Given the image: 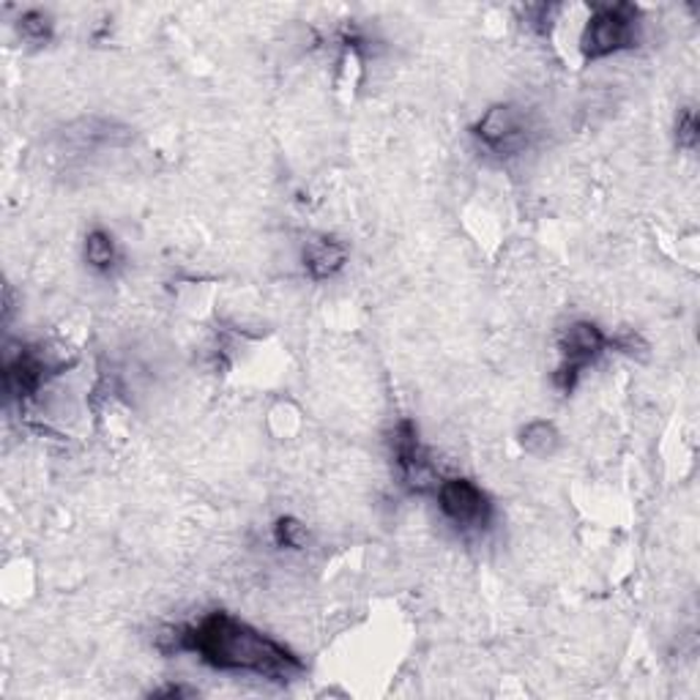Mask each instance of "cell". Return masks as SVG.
<instances>
[{
	"label": "cell",
	"mask_w": 700,
	"mask_h": 700,
	"mask_svg": "<svg viewBox=\"0 0 700 700\" xmlns=\"http://www.w3.org/2000/svg\"><path fill=\"white\" fill-rule=\"evenodd\" d=\"M391 446H395V460L402 470V481L411 487L413 492L438 490L441 479L435 474L433 460H430L427 449L419 441V430L411 419H402L391 435Z\"/></svg>",
	"instance_id": "5b68a950"
},
{
	"label": "cell",
	"mask_w": 700,
	"mask_h": 700,
	"mask_svg": "<svg viewBox=\"0 0 700 700\" xmlns=\"http://www.w3.org/2000/svg\"><path fill=\"white\" fill-rule=\"evenodd\" d=\"M167 652L198 654L216 670L255 674L271 681H288L304 674V663L293 652L233 619L231 613H211L198 626L178 630Z\"/></svg>",
	"instance_id": "6da1fadb"
},
{
	"label": "cell",
	"mask_w": 700,
	"mask_h": 700,
	"mask_svg": "<svg viewBox=\"0 0 700 700\" xmlns=\"http://www.w3.org/2000/svg\"><path fill=\"white\" fill-rule=\"evenodd\" d=\"M86 260L97 271H110L118 260L115 238L104 231H91L86 235Z\"/></svg>",
	"instance_id": "30bf717a"
},
{
	"label": "cell",
	"mask_w": 700,
	"mask_h": 700,
	"mask_svg": "<svg viewBox=\"0 0 700 700\" xmlns=\"http://www.w3.org/2000/svg\"><path fill=\"white\" fill-rule=\"evenodd\" d=\"M608 340L602 329L591 321H578L562 334V364L556 369V386L564 395H573L575 386H578L580 375L588 364L597 362L604 351H608Z\"/></svg>",
	"instance_id": "3957f363"
},
{
	"label": "cell",
	"mask_w": 700,
	"mask_h": 700,
	"mask_svg": "<svg viewBox=\"0 0 700 700\" xmlns=\"http://www.w3.org/2000/svg\"><path fill=\"white\" fill-rule=\"evenodd\" d=\"M700 140V123L696 110H685L679 115V123H676V143L685 151H696Z\"/></svg>",
	"instance_id": "4fadbf2b"
},
{
	"label": "cell",
	"mask_w": 700,
	"mask_h": 700,
	"mask_svg": "<svg viewBox=\"0 0 700 700\" xmlns=\"http://www.w3.org/2000/svg\"><path fill=\"white\" fill-rule=\"evenodd\" d=\"M435 492H438L441 512L460 529H485L490 523V501L470 479L463 476L441 479Z\"/></svg>",
	"instance_id": "8992f818"
},
{
	"label": "cell",
	"mask_w": 700,
	"mask_h": 700,
	"mask_svg": "<svg viewBox=\"0 0 700 700\" xmlns=\"http://www.w3.org/2000/svg\"><path fill=\"white\" fill-rule=\"evenodd\" d=\"M520 446H523L525 455L531 457H553L562 446V433L553 422L547 419H536V422H529L523 430H520Z\"/></svg>",
	"instance_id": "9c48e42d"
},
{
	"label": "cell",
	"mask_w": 700,
	"mask_h": 700,
	"mask_svg": "<svg viewBox=\"0 0 700 700\" xmlns=\"http://www.w3.org/2000/svg\"><path fill=\"white\" fill-rule=\"evenodd\" d=\"M637 20L641 11L632 3L597 5L588 16L584 36H580V53L586 60H602L621 49L635 47L637 42Z\"/></svg>",
	"instance_id": "7a4b0ae2"
},
{
	"label": "cell",
	"mask_w": 700,
	"mask_h": 700,
	"mask_svg": "<svg viewBox=\"0 0 700 700\" xmlns=\"http://www.w3.org/2000/svg\"><path fill=\"white\" fill-rule=\"evenodd\" d=\"M345 260H348V249L334 238L312 241L304 252V266L312 279H332L345 266Z\"/></svg>",
	"instance_id": "ba28073f"
},
{
	"label": "cell",
	"mask_w": 700,
	"mask_h": 700,
	"mask_svg": "<svg viewBox=\"0 0 700 700\" xmlns=\"http://www.w3.org/2000/svg\"><path fill=\"white\" fill-rule=\"evenodd\" d=\"M274 540H277L279 547H288V551H301L310 542V534H307L304 525L293 518H282L277 525H274Z\"/></svg>",
	"instance_id": "7c38bea8"
},
{
	"label": "cell",
	"mask_w": 700,
	"mask_h": 700,
	"mask_svg": "<svg viewBox=\"0 0 700 700\" xmlns=\"http://www.w3.org/2000/svg\"><path fill=\"white\" fill-rule=\"evenodd\" d=\"M20 33L25 42H49V36H53V20L44 11H25L20 16Z\"/></svg>",
	"instance_id": "8fae6325"
},
{
	"label": "cell",
	"mask_w": 700,
	"mask_h": 700,
	"mask_svg": "<svg viewBox=\"0 0 700 700\" xmlns=\"http://www.w3.org/2000/svg\"><path fill=\"white\" fill-rule=\"evenodd\" d=\"M474 137L490 154H520L525 148V143H529V121H525L523 110H518L514 104H492L474 123Z\"/></svg>",
	"instance_id": "277c9868"
},
{
	"label": "cell",
	"mask_w": 700,
	"mask_h": 700,
	"mask_svg": "<svg viewBox=\"0 0 700 700\" xmlns=\"http://www.w3.org/2000/svg\"><path fill=\"white\" fill-rule=\"evenodd\" d=\"M154 696L156 698H178V696H195V692L187 690V687H165V690H156Z\"/></svg>",
	"instance_id": "5bb4252c"
},
{
	"label": "cell",
	"mask_w": 700,
	"mask_h": 700,
	"mask_svg": "<svg viewBox=\"0 0 700 700\" xmlns=\"http://www.w3.org/2000/svg\"><path fill=\"white\" fill-rule=\"evenodd\" d=\"M47 378V364L36 356L33 351L22 348L14 356H5V369H3V384L5 395L16 397V400H25L33 391H38V386Z\"/></svg>",
	"instance_id": "52a82bcc"
}]
</instances>
